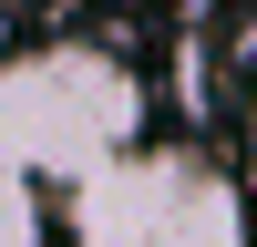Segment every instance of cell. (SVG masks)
Masks as SVG:
<instances>
[{
    "label": "cell",
    "instance_id": "6da1fadb",
    "mask_svg": "<svg viewBox=\"0 0 257 247\" xmlns=\"http://www.w3.org/2000/svg\"><path fill=\"white\" fill-rule=\"evenodd\" d=\"M155 124V82L103 41H31L0 62V175L62 185L103 175L113 155H134Z\"/></svg>",
    "mask_w": 257,
    "mask_h": 247
},
{
    "label": "cell",
    "instance_id": "7a4b0ae2",
    "mask_svg": "<svg viewBox=\"0 0 257 247\" xmlns=\"http://www.w3.org/2000/svg\"><path fill=\"white\" fill-rule=\"evenodd\" d=\"M72 247H257L247 185L206 144H134L62 196Z\"/></svg>",
    "mask_w": 257,
    "mask_h": 247
},
{
    "label": "cell",
    "instance_id": "3957f363",
    "mask_svg": "<svg viewBox=\"0 0 257 247\" xmlns=\"http://www.w3.org/2000/svg\"><path fill=\"white\" fill-rule=\"evenodd\" d=\"M0 247H41V196L21 175H0Z\"/></svg>",
    "mask_w": 257,
    "mask_h": 247
},
{
    "label": "cell",
    "instance_id": "277c9868",
    "mask_svg": "<svg viewBox=\"0 0 257 247\" xmlns=\"http://www.w3.org/2000/svg\"><path fill=\"white\" fill-rule=\"evenodd\" d=\"M247 113H257V103H247Z\"/></svg>",
    "mask_w": 257,
    "mask_h": 247
}]
</instances>
